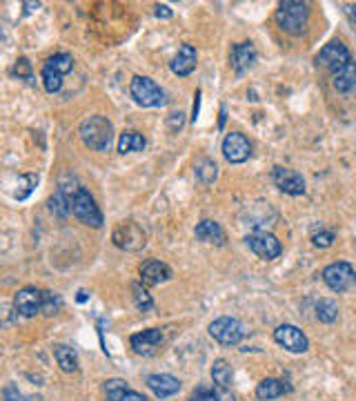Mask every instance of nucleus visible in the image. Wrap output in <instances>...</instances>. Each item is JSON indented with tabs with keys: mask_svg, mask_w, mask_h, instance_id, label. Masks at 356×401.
<instances>
[{
	"mask_svg": "<svg viewBox=\"0 0 356 401\" xmlns=\"http://www.w3.org/2000/svg\"><path fill=\"white\" fill-rule=\"evenodd\" d=\"M78 136L89 150L107 152L111 141H114V125L105 116H89L81 123Z\"/></svg>",
	"mask_w": 356,
	"mask_h": 401,
	"instance_id": "1",
	"label": "nucleus"
},
{
	"mask_svg": "<svg viewBox=\"0 0 356 401\" xmlns=\"http://www.w3.org/2000/svg\"><path fill=\"white\" fill-rule=\"evenodd\" d=\"M276 23L285 34L301 36L310 23V5L298 3V0H285L276 9Z\"/></svg>",
	"mask_w": 356,
	"mask_h": 401,
	"instance_id": "2",
	"label": "nucleus"
},
{
	"mask_svg": "<svg viewBox=\"0 0 356 401\" xmlns=\"http://www.w3.org/2000/svg\"><path fill=\"white\" fill-rule=\"evenodd\" d=\"M73 69V59L69 56V54H56V56L47 59V63L43 65V85L49 94H56L61 92L63 87V76L69 74V71Z\"/></svg>",
	"mask_w": 356,
	"mask_h": 401,
	"instance_id": "3",
	"label": "nucleus"
},
{
	"mask_svg": "<svg viewBox=\"0 0 356 401\" xmlns=\"http://www.w3.org/2000/svg\"><path fill=\"white\" fill-rule=\"evenodd\" d=\"M71 212L85 225H91V228H101L103 225V214H101V210L96 205V200H93V196L85 188H78L76 194H73Z\"/></svg>",
	"mask_w": 356,
	"mask_h": 401,
	"instance_id": "4",
	"label": "nucleus"
},
{
	"mask_svg": "<svg viewBox=\"0 0 356 401\" xmlns=\"http://www.w3.org/2000/svg\"><path fill=\"white\" fill-rule=\"evenodd\" d=\"M129 94L141 107H161L165 103V92L147 76H134L129 83Z\"/></svg>",
	"mask_w": 356,
	"mask_h": 401,
	"instance_id": "5",
	"label": "nucleus"
},
{
	"mask_svg": "<svg viewBox=\"0 0 356 401\" xmlns=\"http://www.w3.org/2000/svg\"><path fill=\"white\" fill-rule=\"evenodd\" d=\"M347 63H352V54L343 41H330L321 51L316 54V65L332 71V74L343 69Z\"/></svg>",
	"mask_w": 356,
	"mask_h": 401,
	"instance_id": "6",
	"label": "nucleus"
},
{
	"mask_svg": "<svg viewBox=\"0 0 356 401\" xmlns=\"http://www.w3.org/2000/svg\"><path fill=\"white\" fill-rule=\"evenodd\" d=\"M111 241H114L121 250L127 252H141L147 243V236L143 228L134 221H123L116 225V230L111 232Z\"/></svg>",
	"mask_w": 356,
	"mask_h": 401,
	"instance_id": "7",
	"label": "nucleus"
},
{
	"mask_svg": "<svg viewBox=\"0 0 356 401\" xmlns=\"http://www.w3.org/2000/svg\"><path fill=\"white\" fill-rule=\"evenodd\" d=\"M323 281L334 293H345V290H350L356 283V270L345 261L330 263L323 270Z\"/></svg>",
	"mask_w": 356,
	"mask_h": 401,
	"instance_id": "8",
	"label": "nucleus"
},
{
	"mask_svg": "<svg viewBox=\"0 0 356 401\" xmlns=\"http://www.w3.org/2000/svg\"><path fill=\"white\" fill-rule=\"evenodd\" d=\"M245 243L250 245V250L256 254V257L265 259V261H272L276 257H280V252H283V245L276 239L274 234L260 230V232H254V234H248L245 236Z\"/></svg>",
	"mask_w": 356,
	"mask_h": 401,
	"instance_id": "9",
	"label": "nucleus"
},
{
	"mask_svg": "<svg viewBox=\"0 0 356 401\" xmlns=\"http://www.w3.org/2000/svg\"><path fill=\"white\" fill-rule=\"evenodd\" d=\"M210 335L220 343V345H238L243 339V325L238 319L232 317H220L210 323Z\"/></svg>",
	"mask_w": 356,
	"mask_h": 401,
	"instance_id": "10",
	"label": "nucleus"
},
{
	"mask_svg": "<svg viewBox=\"0 0 356 401\" xmlns=\"http://www.w3.org/2000/svg\"><path fill=\"white\" fill-rule=\"evenodd\" d=\"M274 341L278 345H283V348L290 350V352H305L310 348V341H307L305 333L301 330V328L292 325V323L278 325L274 330Z\"/></svg>",
	"mask_w": 356,
	"mask_h": 401,
	"instance_id": "11",
	"label": "nucleus"
},
{
	"mask_svg": "<svg viewBox=\"0 0 356 401\" xmlns=\"http://www.w3.org/2000/svg\"><path fill=\"white\" fill-rule=\"evenodd\" d=\"M272 181H274V186L280 192H285L290 196H301L305 192V178L298 174L296 170L278 166V168L272 170Z\"/></svg>",
	"mask_w": 356,
	"mask_h": 401,
	"instance_id": "12",
	"label": "nucleus"
},
{
	"mask_svg": "<svg viewBox=\"0 0 356 401\" xmlns=\"http://www.w3.org/2000/svg\"><path fill=\"white\" fill-rule=\"evenodd\" d=\"M14 308H16V313H21L23 317H36L39 313H43V290L39 288L18 290L14 297Z\"/></svg>",
	"mask_w": 356,
	"mask_h": 401,
	"instance_id": "13",
	"label": "nucleus"
},
{
	"mask_svg": "<svg viewBox=\"0 0 356 401\" xmlns=\"http://www.w3.org/2000/svg\"><path fill=\"white\" fill-rule=\"evenodd\" d=\"M223 154L230 163H245L252 154V145L245 138V134L240 132H232L225 136L223 141Z\"/></svg>",
	"mask_w": 356,
	"mask_h": 401,
	"instance_id": "14",
	"label": "nucleus"
},
{
	"mask_svg": "<svg viewBox=\"0 0 356 401\" xmlns=\"http://www.w3.org/2000/svg\"><path fill=\"white\" fill-rule=\"evenodd\" d=\"M196 65H198V54H196L194 45L183 43L178 47V54H176V56L172 59V63H170V69L174 71L176 76H190L192 71L196 69Z\"/></svg>",
	"mask_w": 356,
	"mask_h": 401,
	"instance_id": "15",
	"label": "nucleus"
},
{
	"mask_svg": "<svg viewBox=\"0 0 356 401\" xmlns=\"http://www.w3.org/2000/svg\"><path fill=\"white\" fill-rule=\"evenodd\" d=\"M129 343H132L134 352L149 357V355H154V352L161 348L163 333L158 330V328H149V330H143V333L134 335L132 339H129Z\"/></svg>",
	"mask_w": 356,
	"mask_h": 401,
	"instance_id": "16",
	"label": "nucleus"
},
{
	"mask_svg": "<svg viewBox=\"0 0 356 401\" xmlns=\"http://www.w3.org/2000/svg\"><path fill=\"white\" fill-rule=\"evenodd\" d=\"M147 388L152 390L158 399H167L180 390V381L172 375H149Z\"/></svg>",
	"mask_w": 356,
	"mask_h": 401,
	"instance_id": "17",
	"label": "nucleus"
},
{
	"mask_svg": "<svg viewBox=\"0 0 356 401\" xmlns=\"http://www.w3.org/2000/svg\"><path fill=\"white\" fill-rule=\"evenodd\" d=\"M141 277L147 285H161L165 283L167 279L172 277V270L167 263L163 261H156V259H149L141 265Z\"/></svg>",
	"mask_w": 356,
	"mask_h": 401,
	"instance_id": "18",
	"label": "nucleus"
},
{
	"mask_svg": "<svg viewBox=\"0 0 356 401\" xmlns=\"http://www.w3.org/2000/svg\"><path fill=\"white\" fill-rule=\"evenodd\" d=\"M256 56H258V51L252 43H238L232 49L230 61H232V67L238 71V74H243V71H248L256 63Z\"/></svg>",
	"mask_w": 356,
	"mask_h": 401,
	"instance_id": "19",
	"label": "nucleus"
},
{
	"mask_svg": "<svg viewBox=\"0 0 356 401\" xmlns=\"http://www.w3.org/2000/svg\"><path fill=\"white\" fill-rule=\"evenodd\" d=\"M196 239L203 241V243H212V245H223L225 243V230L216 223V221H210V218H205V221H200L194 230Z\"/></svg>",
	"mask_w": 356,
	"mask_h": 401,
	"instance_id": "20",
	"label": "nucleus"
},
{
	"mask_svg": "<svg viewBox=\"0 0 356 401\" xmlns=\"http://www.w3.org/2000/svg\"><path fill=\"white\" fill-rule=\"evenodd\" d=\"M290 390H292V388L285 386L280 379H272V377H268V379H263V381H260V384L256 386V397H258L260 401H272V399L283 397V395L290 392Z\"/></svg>",
	"mask_w": 356,
	"mask_h": 401,
	"instance_id": "21",
	"label": "nucleus"
},
{
	"mask_svg": "<svg viewBox=\"0 0 356 401\" xmlns=\"http://www.w3.org/2000/svg\"><path fill=\"white\" fill-rule=\"evenodd\" d=\"M332 85L336 92H341V94H347L352 92V89L356 87V63H347L343 69H339L336 74H332Z\"/></svg>",
	"mask_w": 356,
	"mask_h": 401,
	"instance_id": "22",
	"label": "nucleus"
},
{
	"mask_svg": "<svg viewBox=\"0 0 356 401\" xmlns=\"http://www.w3.org/2000/svg\"><path fill=\"white\" fill-rule=\"evenodd\" d=\"M54 357H56V361H59L61 370H65V372H76L78 370V355L73 348H69V345H63V343L56 345Z\"/></svg>",
	"mask_w": 356,
	"mask_h": 401,
	"instance_id": "23",
	"label": "nucleus"
},
{
	"mask_svg": "<svg viewBox=\"0 0 356 401\" xmlns=\"http://www.w3.org/2000/svg\"><path fill=\"white\" fill-rule=\"evenodd\" d=\"M145 145H147V141H145L143 134H138V132H134V130H127V132H123L121 138H118V152H121V154L143 152Z\"/></svg>",
	"mask_w": 356,
	"mask_h": 401,
	"instance_id": "24",
	"label": "nucleus"
},
{
	"mask_svg": "<svg viewBox=\"0 0 356 401\" xmlns=\"http://www.w3.org/2000/svg\"><path fill=\"white\" fill-rule=\"evenodd\" d=\"M212 379L218 388H230L232 381H234V375H232V368L230 363L225 359H216L214 366H212Z\"/></svg>",
	"mask_w": 356,
	"mask_h": 401,
	"instance_id": "25",
	"label": "nucleus"
},
{
	"mask_svg": "<svg viewBox=\"0 0 356 401\" xmlns=\"http://www.w3.org/2000/svg\"><path fill=\"white\" fill-rule=\"evenodd\" d=\"M194 172H196V176L203 181L205 186L214 183L216 176H218V168H216V163H214V161H210V158H200V161H196Z\"/></svg>",
	"mask_w": 356,
	"mask_h": 401,
	"instance_id": "26",
	"label": "nucleus"
},
{
	"mask_svg": "<svg viewBox=\"0 0 356 401\" xmlns=\"http://www.w3.org/2000/svg\"><path fill=\"white\" fill-rule=\"evenodd\" d=\"M316 317L323 323H334L339 319V303L332 299H321L316 303Z\"/></svg>",
	"mask_w": 356,
	"mask_h": 401,
	"instance_id": "27",
	"label": "nucleus"
},
{
	"mask_svg": "<svg viewBox=\"0 0 356 401\" xmlns=\"http://www.w3.org/2000/svg\"><path fill=\"white\" fill-rule=\"evenodd\" d=\"M132 293H134V303H136V308L141 310V313H149V310L154 308L152 295H149L141 283H134V285H132Z\"/></svg>",
	"mask_w": 356,
	"mask_h": 401,
	"instance_id": "28",
	"label": "nucleus"
},
{
	"mask_svg": "<svg viewBox=\"0 0 356 401\" xmlns=\"http://www.w3.org/2000/svg\"><path fill=\"white\" fill-rule=\"evenodd\" d=\"M127 384L123 379H109L107 384H105V397L107 401H123L125 392H127Z\"/></svg>",
	"mask_w": 356,
	"mask_h": 401,
	"instance_id": "29",
	"label": "nucleus"
},
{
	"mask_svg": "<svg viewBox=\"0 0 356 401\" xmlns=\"http://www.w3.org/2000/svg\"><path fill=\"white\" fill-rule=\"evenodd\" d=\"M63 308V301L56 293H43V315L51 317Z\"/></svg>",
	"mask_w": 356,
	"mask_h": 401,
	"instance_id": "30",
	"label": "nucleus"
},
{
	"mask_svg": "<svg viewBox=\"0 0 356 401\" xmlns=\"http://www.w3.org/2000/svg\"><path fill=\"white\" fill-rule=\"evenodd\" d=\"M11 74L18 76V78H25V81H31L34 74H31V63L27 59H18L14 69H11Z\"/></svg>",
	"mask_w": 356,
	"mask_h": 401,
	"instance_id": "31",
	"label": "nucleus"
},
{
	"mask_svg": "<svg viewBox=\"0 0 356 401\" xmlns=\"http://www.w3.org/2000/svg\"><path fill=\"white\" fill-rule=\"evenodd\" d=\"M334 232H330V230H321V232H316L314 236H312V243L316 245V248H330L332 243H334Z\"/></svg>",
	"mask_w": 356,
	"mask_h": 401,
	"instance_id": "32",
	"label": "nucleus"
},
{
	"mask_svg": "<svg viewBox=\"0 0 356 401\" xmlns=\"http://www.w3.org/2000/svg\"><path fill=\"white\" fill-rule=\"evenodd\" d=\"M21 181H23V192H21V194H16V198H18V200H23V198H27V196H29V192L34 190V186L39 183V176L27 174V176H23Z\"/></svg>",
	"mask_w": 356,
	"mask_h": 401,
	"instance_id": "33",
	"label": "nucleus"
},
{
	"mask_svg": "<svg viewBox=\"0 0 356 401\" xmlns=\"http://www.w3.org/2000/svg\"><path fill=\"white\" fill-rule=\"evenodd\" d=\"M192 401H218V395H216V390L198 388V392H194Z\"/></svg>",
	"mask_w": 356,
	"mask_h": 401,
	"instance_id": "34",
	"label": "nucleus"
},
{
	"mask_svg": "<svg viewBox=\"0 0 356 401\" xmlns=\"http://www.w3.org/2000/svg\"><path fill=\"white\" fill-rule=\"evenodd\" d=\"M341 9H343L345 18L350 21V25L354 27V31H356V5H354V3H347V5H341Z\"/></svg>",
	"mask_w": 356,
	"mask_h": 401,
	"instance_id": "35",
	"label": "nucleus"
},
{
	"mask_svg": "<svg viewBox=\"0 0 356 401\" xmlns=\"http://www.w3.org/2000/svg\"><path fill=\"white\" fill-rule=\"evenodd\" d=\"M5 401H25V399H23V395H21V392H18V388H16V386H11V384H9V386L5 388Z\"/></svg>",
	"mask_w": 356,
	"mask_h": 401,
	"instance_id": "36",
	"label": "nucleus"
},
{
	"mask_svg": "<svg viewBox=\"0 0 356 401\" xmlns=\"http://www.w3.org/2000/svg\"><path fill=\"white\" fill-rule=\"evenodd\" d=\"M216 395H218V401H234V395L228 388H218L216 386Z\"/></svg>",
	"mask_w": 356,
	"mask_h": 401,
	"instance_id": "37",
	"label": "nucleus"
},
{
	"mask_svg": "<svg viewBox=\"0 0 356 401\" xmlns=\"http://www.w3.org/2000/svg\"><path fill=\"white\" fill-rule=\"evenodd\" d=\"M123 401H147V399L141 392H136V390H127L125 397H123Z\"/></svg>",
	"mask_w": 356,
	"mask_h": 401,
	"instance_id": "38",
	"label": "nucleus"
},
{
	"mask_svg": "<svg viewBox=\"0 0 356 401\" xmlns=\"http://www.w3.org/2000/svg\"><path fill=\"white\" fill-rule=\"evenodd\" d=\"M156 16L158 18H172V9L167 5H156Z\"/></svg>",
	"mask_w": 356,
	"mask_h": 401,
	"instance_id": "39",
	"label": "nucleus"
},
{
	"mask_svg": "<svg viewBox=\"0 0 356 401\" xmlns=\"http://www.w3.org/2000/svg\"><path fill=\"white\" fill-rule=\"evenodd\" d=\"M196 101H194V112H192V121L196 123V118H198V107H200V92H196V96H194Z\"/></svg>",
	"mask_w": 356,
	"mask_h": 401,
	"instance_id": "40",
	"label": "nucleus"
},
{
	"mask_svg": "<svg viewBox=\"0 0 356 401\" xmlns=\"http://www.w3.org/2000/svg\"><path fill=\"white\" fill-rule=\"evenodd\" d=\"M41 3H25V14H31L34 9H39Z\"/></svg>",
	"mask_w": 356,
	"mask_h": 401,
	"instance_id": "41",
	"label": "nucleus"
},
{
	"mask_svg": "<svg viewBox=\"0 0 356 401\" xmlns=\"http://www.w3.org/2000/svg\"><path fill=\"white\" fill-rule=\"evenodd\" d=\"M76 301H78V303H85V301H87V293H85V290H81L78 297H76Z\"/></svg>",
	"mask_w": 356,
	"mask_h": 401,
	"instance_id": "42",
	"label": "nucleus"
},
{
	"mask_svg": "<svg viewBox=\"0 0 356 401\" xmlns=\"http://www.w3.org/2000/svg\"><path fill=\"white\" fill-rule=\"evenodd\" d=\"M225 125V109H220V121H218V127Z\"/></svg>",
	"mask_w": 356,
	"mask_h": 401,
	"instance_id": "43",
	"label": "nucleus"
}]
</instances>
